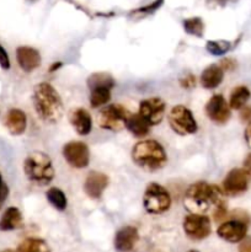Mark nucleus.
<instances>
[{
    "label": "nucleus",
    "instance_id": "1",
    "mask_svg": "<svg viewBox=\"0 0 251 252\" xmlns=\"http://www.w3.org/2000/svg\"><path fill=\"white\" fill-rule=\"evenodd\" d=\"M185 206L191 213L206 214L211 209L226 206L223 189L207 182H196L187 189Z\"/></svg>",
    "mask_w": 251,
    "mask_h": 252
},
{
    "label": "nucleus",
    "instance_id": "2",
    "mask_svg": "<svg viewBox=\"0 0 251 252\" xmlns=\"http://www.w3.org/2000/svg\"><path fill=\"white\" fill-rule=\"evenodd\" d=\"M32 101L34 111L44 122L56 123L63 116L64 107L62 98L51 84L41 83L34 86Z\"/></svg>",
    "mask_w": 251,
    "mask_h": 252
},
{
    "label": "nucleus",
    "instance_id": "3",
    "mask_svg": "<svg viewBox=\"0 0 251 252\" xmlns=\"http://www.w3.org/2000/svg\"><path fill=\"white\" fill-rule=\"evenodd\" d=\"M132 160L145 171H157L165 166L167 155L162 145L157 140H143L132 149Z\"/></svg>",
    "mask_w": 251,
    "mask_h": 252
},
{
    "label": "nucleus",
    "instance_id": "4",
    "mask_svg": "<svg viewBox=\"0 0 251 252\" xmlns=\"http://www.w3.org/2000/svg\"><path fill=\"white\" fill-rule=\"evenodd\" d=\"M24 171L27 179L38 186L51 184L54 177V167L51 158L41 152H33L25 159Z\"/></svg>",
    "mask_w": 251,
    "mask_h": 252
},
{
    "label": "nucleus",
    "instance_id": "5",
    "mask_svg": "<svg viewBox=\"0 0 251 252\" xmlns=\"http://www.w3.org/2000/svg\"><path fill=\"white\" fill-rule=\"evenodd\" d=\"M143 206L149 214H162L171 206V197L165 187L152 182L144 191Z\"/></svg>",
    "mask_w": 251,
    "mask_h": 252
},
{
    "label": "nucleus",
    "instance_id": "6",
    "mask_svg": "<svg viewBox=\"0 0 251 252\" xmlns=\"http://www.w3.org/2000/svg\"><path fill=\"white\" fill-rule=\"evenodd\" d=\"M130 112L122 105H108L97 115V125L100 128L112 132H120L126 128V121Z\"/></svg>",
    "mask_w": 251,
    "mask_h": 252
},
{
    "label": "nucleus",
    "instance_id": "7",
    "mask_svg": "<svg viewBox=\"0 0 251 252\" xmlns=\"http://www.w3.org/2000/svg\"><path fill=\"white\" fill-rule=\"evenodd\" d=\"M169 125L175 133L180 135L193 134L197 132V122L191 111L184 105H177L169 113Z\"/></svg>",
    "mask_w": 251,
    "mask_h": 252
},
{
    "label": "nucleus",
    "instance_id": "8",
    "mask_svg": "<svg viewBox=\"0 0 251 252\" xmlns=\"http://www.w3.org/2000/svg\"><path fill=\"white\" fill-rule=\"evenodd\" d=\"M250 176L251 175L245 169H233L223 180L221 189L226 196H240L249 189L251 181Z\"/></svg>",
    "mask_w": 251,
    "mask_h": 252
},
{
    "label": "nucleus",
    "instance_id": "9",
    "mask_svg": "<svg viewBox=\"0 0 251 252\" xmlns=\"http://www.w3.org/2000/svg\"><path fill=\"white\" fill-rule=\"evenodd\" d=\"M184 230L192 240H203L211 234V220L204 214L191 213L185 218Z\"/></svg>",
    "mask_w": 251,
    "mask_h": 252
},
{
    "label": "nucleus",
    "instance_id": "10",
    "mask_svg": "<svg viewBox=\"0 0 251 252\" xmlns=\"http://www.w3.org/2000/svg\"><path fill=\"white\" fill-rule=\"evenodd\" d=\"M63 157L65 161L75 169H83L88 166L90 161V152L85 143L69 142L63 148Z\"/></svg>",
    "mask_w": 251,
    "mask_h": 252
},
{
    "label": "nucleus",
    "instance_id": "11",
    "mask_svg": "<svg viewBox=\"0 0 251 252\" xmlns=\"http://www.w3.org/2000/svg\"><path fill=\"white\" fill-rule=\"evenodd\" d=\"M165 110H166V105L159 97L147 98V100H143L139 105V115L147 121L150 127L161 122Z\"/></svg>",
    "mask_w": 251,
    "mask_h": 252
},
{
    "label": "nucleus",
    "instance_id": "12",
    "mask_svg": "<svg viewBox=\"0 0 251 252\" xmlns=\"http://www.w3.org/2000/svg\"><path fill=\"white\" fill-rule=\"evenodd\" d=\"M206 113L212 122L224 125L230 120V106L226 103L224 96L220 94L212 96L206 105Z\"/></svg>",
    "mask_w": 251,
    "mask_h": 252
},
{
    "label": "nucleus",
    "instance_id": "13",
    "mask_svg": "<svg viewBox=\"0 0 251 252\" xmlns=\"http://www.w3.org/2000/svg\"><path fill=\"white\" fill-rule=\"evenodd\" d=\"M249 224L238 219H231L229 221H224L217 229V234L220 239L228 241V243L236 244L246 238L248 234Z\"/></svg>",
    "mask_w": 251,
    "mask_h": 252
},
{
    "label": "nucleus",
    "instance_id": "14",
    "mask_svg": "<svg viewBox=\"0 0 251 252\" xmlns=\"http://www.w3.org/2000/svg\"><path fill=\"white\" fill-rule=\"evenodd\" d=\"M108 185V177L102 172L91 171L89 172L88 177L84 184V191L88 197L93 199H98L102 196L103 191Z\"/></svg>",
    "mask_w": 251,
    "mask_h": 252
},
{
    "label": "nucleus",
    "instance_id": "15",
    "mask_svg": "<svg viewBox=\"0 0 251 252\" xmlns=\"http://www.w3.org/2000/svg\"><path fill=\"white\" fill-rule=\"evenodd\" d=\"M16 59L20 68L26 73L34 70L41 65V54L32 47L21 46L16 49Z\"/></svg>",
    "mask_w": 251,
    "mask_h": 252
},
{
    "label": "nucleus",
    "instance_id": "16",
    "mask_svg": "<svg viewBox=\"0 0 251 252\" xmlns=\"http://www.w3.org/2000/svg\"><path fill=\"white\" fill-rule=\"evenodd\" d=\"M138 241V230L134 226H123L115 236V248L120 252H129L133 250Z\"/></svg>",
    "mask_w": 251,
    "mask_h": 252
},
{
    "label": "nucleus",
    "instance_id": "17",
    "mask_svg": "<svg viewBox=\"0 0 251 252\" xmlns=\"http://www.w3.org/2000/svg\"><path fill=\"white\" fill-rule=\"evenodd\" d=\"M4 125L11 135H21L26 130V115L19 108H11L5 116Z\"/></svg>",
    "mask_w": 251,
    "mask_h": 252
},
{
    "label": "nucleus",
    "instance_id": "18",
    "mask_svg": "<svg viewBox=\"0 0 251 252\" xmlns=\"http://www.w3.org/2000/svg\"><path fill=\"white\" fill-rule=\"evenodd\" d=\"M69 121L75 129L76 133L80 135H88L93 128V120L91 116L85 108H74L69 113Z\"/></svg>",
    "mask_w": 251,
    "mask_h": 252
},
{
    "label": "nucleus",
    "instance_id": "19",
    "mask_svg": "<svg viewBox=\"0 0 251 252\" xmlns=\"http://www.w3.org/2000/svg\"><path fill=\"white\" fill-rule=\"evenodd\" d=\"M22 214L16 207H9L0 218V231H12L22 226Z\"/></svg>",
    "mask_w": 251,
    "mask_h": 252
},
{
    "label": "nucleus",
    "instance_id": "20",
    "mask_svg": "<svg viewBox=\"0 0 251 252\" xmlns=\"http://www.w3.org/2000/svg\"><path fill=\"white\" fill-rule=\"evenodd\" d=\"M224 78V70L220 65H212L207 66L201 74V85L204 89H216L217 86L220 85Z\"/></svg>",
    "mask_w": 251,
    "mask_h": 252
},
{
    "label": "nucleus",
    "instance_id": "21",
    "mask_svg": "<svg viewBox=\"0 0 251 252\" xmlns=\"http://www.w3.org/2000/svg\"><path fill=\"white\" fill-rule=\"evenodd\" d=\"M126 128L132 133L134 137H144L149 133L150 126L148 125L147 121L142 117V116L138 113V115H134V113H130L129 117L126 121Z\"/></svg>",
    "mask_w": 251,
    "mask_h": 252
},
{
    "label": "nucleus",
    "instance_id": "22",
    "mask_svg": "<svg viewBox=\"0 0 251 252\" xmlns=\"http://www.w3.org/2000/svg\"><path fill=\"white\" fill-rule=\"evenodd\" d=\"M250 96L251 93L246 86H236V88L233 89V91L230 93L229 106H230V108H233V110H241V108L246 105V102L249 101Z\"/></svg>",
    "mask_w": 251,
    "mask_h": 252
},
{
    "label": "nucleus",
    "instance_id": "23",
    "mask_svg": "<svg viewBox=\"0 0 251 252\" xmlns=\"http://www.w3.org/2000/svg\"><path fill=\"white\" fill-rule=\"evenodd\" d=\"M16 252H51V249L42 239L29 238L17 246Z\"/></svg>",
    "mask_w": 251,
    "mask_h": 252
},
{
    "label": "nucleus",
    "instance_id": "24",
    "mask_svg": "<svg viewBox=\"0 0 251 252\" xmlns=\"http://www.w3.org/2000/svg\"><path fill=\"white\" fill-rule=\"evenodd\" d=\"M90 103L93 107H100L105 106L111 100V89L100 86V88L90 89Z\"/></svg>",
    "mask_w": 251,
    "mask_h": 252
},
{
    "label": "nucleus",
    "instance_id": "25",
    "mask_svg": "<svg viewBox=\"0 0 251 252\" xmlns=\"http://www.w3.org/2000/svg\"><path fill=\"white\" fill-rule=\"evenodd\" d=\"M46 196L49 203L52 204V207H54L57 211H64L66 208L68 201H66L65 194L62 189H57V187H52L47 191Z\"/></svg>",
    "mask_w": 251,
    "mask_h": 252
},
{
    "label": "nucleus",
    "instance_id": "26",
    "mask_svg": "<svg viewBox=\"0 0 251 252\" xmlns=\"http://www.w3.org/2000/svg\"><path fill=\"white\" fill-rule=\"evenodd\" d=\"M88 86L89 89L100 88V86L112 89L115 86V79L108 73H95L88 79Z\"/></svg>",
    "mask_w": 251,
    "mask_h": 252
},
{
    "label": "nucleus",
    "instance_id": "27",
    "mask_svg": "<svg viewBox=\"0 0 251 252\" xmlns=\"http://www.w3.org/2000/svg\"><path fill=\"white\" fill-rule=\"evenodd\" d=\"M184 30L194 37H202L204 32V22L201 17H189L184 20Z\"/></svg>",
    "mask_w": 251,
    "mask_h": 252
},
{
    "label": "nucleus",
    "instance_id": "28",
    "mask_svg": "<svg viewBox=\"0 0 251 252\" xmlns=\"http://www.w3.org/2000/svg\"><path fill=\"white\" fill-rule=\"evenodd\" d=\"M231 48V43L229 41H208L206 44V49L212 56H224Z\"/></svg>",
    "mask_w": 251,
    "mask_h": 252
},
{
    "label": "nucleus",
    "instance_id": "29",
    "mask_svg": "<svg viewBox=\"0 0 251 252\" xmlns=\"http://www.w3.org/2000/svg\"><path fill=\"white\" fill-rule=\"evenodd\" d=\"M164 4V0H154L153 2H150L147 6H142L137 10H133L130 12V15H140V16H147V15H152L159 9L161 5Z\"/></svg>",
    "mask_w": 251,
    "mask_h": 252
},
{
    "label": "nucleus",
    "instance_id": "30",
    "mask_svg": "<svg viewBox=\"0 0 251 252\" xmlns=\"http://www.w3.org/2000/svg\"><path fill=\"white\" fill-rule=\"evenodd\" d=\"M0 66H1L2 69H5V70L10 69L9 56H7L6 51H5L4 47H2L1 44H0Z\"/></svg>",
    "mask_w": 251,
    "mask_h": 252
},
{
    "label": "nucleus",
    "instance_id": "31",
    "mask_svg": "<svg viewBox=\"0 0 251 252\" xmlns=\"http://www.w3.org/2000/svg\"><path fill=\"white\" fill-rule=\"evenodd\" d=\"M9 196V187L6 186L4 181H2V177L0 175V208H1L2 203L5 202V199Z\"/></svg>",
    "mask_w": 251,
    "mask_h": 252
},
{
    "label": "nucleus",
    "instance_id": "32",
    "mask_svg": "<svg viewBox=\"0 0 251 252\" xmlns=\"http://www.w3.org/2000/svg\"><path fill=\"white\" fill-rule=\"evenodd\" d=\"M180 84H181L182 88L185 89L193 88V86L196 85V78H194L192 74H188V75H186L185 78H182L181 80H180Z\"/></svg>",
    "mask_w": 251,
    "mask_h": 252
},
{
    "label": "nucleus",
    "instance_id": "33",
    "mask_svg": "<svg viewBox=\"0 0 251 252\" xmlns=\"http://www.w3.org/2000/svg\"><path fill=\"white\" fill-rule=\"evenodd\" d=\"M235 66H236V62L231 58H224L223 61L220 62V68L223 69L224 71L233 70V69H235Z\"/></svg>",
    "mask_w": 251,
    "mask_h": 252
},
{
    "label": "nucleus",
    "instance_id": "34",
    "mask_svg": "<svg viewBox=\"0 0 251 252\" xmlns=\"http://www.w3.org/2000/svg\"><path fill=\"white\" fill-rule=\"evenodd\" d=\"M240 118L243 122H251V106H244L241 108V113H240Z\"/></svg>",
    "mask_w": 251,
    "mask_h": 252
},
{
    "label": "nucleus",
    "instance_id": "35",
    "mask_svg": "<svg viewBox=\"0 0 251 252\" xmlns=\"http://www.w3.org/2000/svg\"><path fill=\"white\" fill-rule=\"evenodd\" d=\"M239 252H251V238H245L240 241Z\"/></svg>",
    "mask_w": 251,
    "mask_h": 252
},
{
    "label": "nucleus",
    "instance_id": "36",
    "mask_svg": "<svg viewBox=\"0 0 251 252\" xmlns=\"http://www.w3.org/2000/svg\"><path fill=\"white\" fill-rule=\"evenodd\" d=\"M244 169L251 175V154H249L244 160Z\"/></svg>",
    "mask_w": 251,
    "mask_h": 252
},
{
    "label": "nucleus",
    "instance_id": "37",
    "mask_svg": "<svg viewBox=\"0 0 251 252\" xmlns=\"http://www.w3.org/2000/svg\"><path fill=\"white\" fill-rule=\"evenodd\" d=\"M245 140L246 143H248L249 147L251 148V122L249 123V126L245 129Z\"/></svg>",
    "mask_w": 251,
    "mask_h": 252
},
{
    "label": "nucleus",
    "instance_id": "38",
    "mask_svg": "<svg viewBox=\"0 0 251 252\" xmlns=\"http://www.w3.org/2000/svg\"><path fill=\"white\" fill-rule=\"evenodd\" d=\"M61 65H62V63H57V64H53V65H52V66H53V68H51V69H49V70H51V71H53L54 69H58L59 66H61Z\"/></svg>",
    "mask_w": 251,
    "mask_h": 252
},
{
    "label": "nucleus",
    "instance_id": "39",
    "mask_svg": "<svg viewBox=\"0 0 251 252\" xmlns=\"http://www.w3.org/2000/svg\"><path fill=\"white\" fill-rule=\"evenodd\" d=\"M27 1H29V2H36V1H38V0H27Z\"/></svg>",
    "mask_w": 251,
    "mask_h": 252
},
{
    "label": "nucleus",
    "instance_id": "40",
    "mask_svg": "<svg viewBox=\"0 0 251 252\" xmlns=\"http://www.w3.org/2000/svg\"><path fill=\"white\" fill-rule=\"evenodd\" d=\"M188 252H199V251H197V250H191V251H188Z\"/></svg>",
    "mask_w": 251,
    "mask_h": 252
},
{
    "label": "nucleus",
    "instance_id": "41",
    "mask_svg": "<svg viewBox=\"0 0 251 252\" xmlns=\"http://www.w3.org/2000/svg\"><path fill=\"white\" fill-rule=\"evenodd\" d=\"M2 252H7V251H2Z\"/></svg>",
    "mask_w": 251,
    "mask_h": 252
}]
</instances>
